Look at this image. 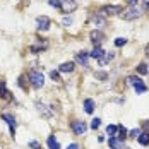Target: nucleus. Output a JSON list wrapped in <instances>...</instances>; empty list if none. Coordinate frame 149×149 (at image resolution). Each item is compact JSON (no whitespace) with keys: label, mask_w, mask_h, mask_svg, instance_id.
<instances>
[{"label":"nucleus","mask_w":149,"mask_h":149,"mask_svg":"<svg viewBox=\"0 0 149 149\" xmlns=\"http://www.w3.org/2000/svg\"><path fill=\"white\" fill-rule=\"evenodd\" d=\"M29 84L34 89L43 88V84H45V75L41 74L40 70H31L29 72Z\"/></svg>","instance_id":"f257e3e1"},{"label":"nucleus","mask_w":149,"mask_h":149,"mask_svg":"<svg viewBox=\"0 0 149 149\" xmlns=\"http://www.w3.org/2000/svg\"><path fill=\"white\" fill-rule=\"evenodd\" d=\"M139 15H141V10H139L137 7H130L129 10H123V12L120 14V17L125 19V21H134V19H137Z\"/></svg>","instance_id":"f03ea898"},{"label":"nucleus","mask_w":149,"mask_h":149,"mask_svg":"<svg viewBox=\"0 0 149 149\" xmlns=\"http://www.w3.org/2000/svg\"><path fill=\"white\" fill-rule=\"evenodd\" d=\"M72 130H74L75 135H84L86 130H88V125H86L82 120H74V122H72Z\"/></svg>","instance_id":"7ed1b4c3"},{"label":"nucleus","mask_w":149,"mask_h":149,"mask_svg":"<svg viewBox=\"0 0 149 149\" xmlns=\"http://www.w3.org/2000/svg\"><path fill=\"white\" fill-rule=\"evenodd\" d=\"M120 12H123V9L120 5H104L101 9V14L104 15H115V14H120Z\"/></svg>","instance_id":"20e7f679"},{"label":"nucleus","mask_w":149,"mask_h":149,"mask_svg":"<svg viewBox=\"0 0 149 149\" xmlns=\"http://www.w3.org/2000/svg\"><path fill=\"white\" fill-rule=\"evenodd\" d=\"M75 9H77V3H75L74 0H63V2H62V5H60V10H62V12H65V14L74 12Z\"/></svg>","instance_id":"39448f33"},{"label":"nucleus","mask_w":149,"mask_h":149,"mask_svg":"<svg viewBox=\"0 0 149 149\" xmlns=\"http://www.w3.org/2000/svg\"><path fill=\"white\" fill-rule=\"evenodd\" d=\"M36 24H38V29L40 31H46L50 28V19H48L46 15H40V17L36 19Z\"/></svg>","instance_id":"423d86ee"},{"label":"nucleus","mask_w":149,"mask_h":149,"mask_svg":"<svg viewBox=\"0 0 149 149\" xmlns=\"http://www.w3.org/2000/svg\"><path fill=\"white\" fill-rule=\"evenodd\" d=\"M75 60H77V63H79V65L88 67V62H89V53H86V52H79V53L75 55Z\"/></svg>","instance_id":"0eeeda50"},{"label":"nucleus","mask_w":149,"mask_h":149,"mask_svg":"<svg viewBox=\"0 0 149 149\" xmlns=\"http://www.w3.org/2000/svg\"><path fill=\"white\" fill-rule=\"evenodd\" d=\"M89 38H91V41L94 43V46H100V43L103 41V33L101 31H91V34H89Z\"/></svg>","instance_id":"6e6552de"},{"label":"nucleus","mask_w":149,"mask_h":149,"mask_svg":"<svg viewBox=\"0 0 149 149\" xmlns=\"http://www.w3.org/2000/svg\"><path fill=\"white\" fill-rule=\"evenodd\" d=\"M2 118L7 122V125L10 127V132H12V135H14L15 134V118L12 117V115H9V113H3V115H2Z\"/></svg>","instance_id":"1a4fd4ad"},{"label":"nucleus","mask_w":149,"mask_h":149,"mask_svg":"<svg viewBox=\"0 0 149 149\" xmlns=\"http://www.w3.org/2000/svg\"><path fill=\"white\" fill-rule=\"evenodd\" d=\"M74 67H75L74 62H65V63H62V65L58 67V72H63V74H70V72H74Z\"/></svg>","instance_id":"9d476101"},{"label":"nucleus","mask_w":149,"mask_h":149,"mask_svg":"<svg viewBox=\"0 0 149 149\" xmlns=\"http://www.w3.org/2000/svg\"><path fill=\"white\" fill-rule=\"evenodd\" d=\"M110 146H111V149H125V144H123V141L122 139H118V137H110Z\"/></svg>","instance_id":"9b49d317"},{"label":"nucleus","mask_w":149,"mask_h":149,"mask_svg":"<svg viewBox=\"0 0 149 149\" xmlns=\"http://www.w3.org/2000/svg\"><path fill=\"white\" fill-rule=\"evenodd\" d=\"M113 57H115V53H113V52H104L103 57L100 58V65H104V63L111 62V60H113Z\"/></svg>","instance_id":"f8f14e48"},{"label":"nucleus","mask_w":149,"mask_h":149,"mask_svg":"<svg viewBox=\"0 0 149 149\" xmlns=\"http://www.w3.org/2000/svg\"><path fill=\"white\" fill-rule=\"evenodd\" d=\"M103 48H101V46H94V48H93V52H91L89 53V57H93V58H101V57H103Z\"/></svg>","instance_id":"ddd939ff"},{"label":"nucleus","mask_w":149,"mask_h":149,"mask_svg":"<svg viewBox=\"0 0 149 149\" xmlns=\"http://www.w3.org/2000/svg\"><path fill=\"white\" fill-rule=\"evenodd\" d=\"M137 141H139V144L148 146V144H149V134H148V132H141L139 137H137Z\"/></svg>","instance_id":"4468645a"},{"label":"nucleus","mask_w":149,"mask_h":149,"mask_svg":"<svg viewBox=\"0 0 149 149\" xmlns=\"http://www.w3.org/2000/svg\"><path fill=\"white\" fill-rule=\"evenodd\" d=\"M84 111L86 113H93L94 111V101L93 100H86L84 101Z\"/></svg>","instance_id":"2eb2a0df"},{"label":"nucleus","mask_w":149,"mask_h":149,"mask_svg":"<svg viewBox=\"0 0 149 149\" xmlns=\"http://www.w3.org/2000/svg\"><path fill=\"white\" fill-rule=\"evenodd\" d=\"M46 142H48V148H50V149H60L58 141H57L53 135H52V137H48V141H46Z\"/></svg>","instance_id":"dca6fc26"},{"label":"nucleus","mask_w":149,"mask_h":149,"mask_svg":"<svg viewBox=\"0 0 149 149\" xmlns=\"http://www.w3.org/2000/svg\"><path fill=\"white\" fill-rule=\"evenodd\" d=\"M134 89H135V93H137V94H142V93H146V91H148V86L141 81V82H137V84L134 86Z\"/></svg>","instance_id":"f3484780"},{"label":"nucleus","mask_w":149,"mask_h":149,"mask_svg":"<svg viewBox=\"0 0 149 149\" xmlns=\"http://www.w3.org/2000/svg\"><path fill=\"white\" fill-rule=\"evenodd\" d=\"M117 130H118L117 125H108L106 127V134L110 135V137H117Z\"/></svg>","instance_id":"a211bd4d"},{"label":"nucleus","mask_w":149,"mask_h":149,"mask_svg":"<svg viewBox=\"0 0 149 149\" xmlns=\"http://www.w3.org/2000/svg\"><path fill=\"white\" fill-rule=\"evenodd\" d=\"M117 132L120 134V135H117V137H118V139H122V141H123V139H125V137L129 135V130H127V129H125L123 125H118V130H117Z\"/></svg>","instance_id":"6ab92c4d"},{"label":"nucleus","mask_w":149,"mask_h":149,"mask_svg":"<svg viewBox=\"0 0 149 149\" xmlns=\"http://www.w3.org/2000/svg\"><path fill=\"white\" fill-rule=\"evenodd\" d=\"M93 24H96L98 28H101V26H104V19L101 15H94L93 17Z\"/></svg>","instance_id":"aec40b11"},{"label":"nucleus","mask_w":149,"mask_h":149,"mask_svg":"<svg viewBox=\"0 0 149 149\" xmlns=\"http://www.w3.org/2000/svg\"><path fill=\"white\" fill-rule=\"evenodd\" d=\"M7 94H9V91L5 89V82L0 81V98H7Z\"/></svg>","instance_id":"412c9836"},{"label":"nucleus","mask_w":149,"mask_h":149,"mask_svg":"<svg viewBox=\"0 0 149 149\" xmlns=\"http://www.w3.org/2000/svg\"><path fill=\"white\" fill-rule=\"evenodd\" d=\"M127 81H129V84H130V86H135V84H137V82H141L142 79H141V77H137V75H130Z\"/></svg>","instance_id":"4be33fe9"},{"label":"nucleus","mask_w":149,"mask_h":149,"mask_svg":"<svg viewBox=\"0 0 149 149\" xmlns=\"http://www.w3.org/2000/svg\"><path fill=\"white\" fill-rule=\"evenodd\" d=\"M137 72L139 74H148V65L146 63H139L137 65Z\"/></svg>","instance_id":"5701e85b"},{"label":"nucleus","mask_w":149,"mask_h":149,"mask_svg":"<svg viewBox=\"0 0 149 149\" xmlns=\"http://www.w3.org/2000/svg\"><path fill=\"white\" fill-rule=\"evenodd\" d=\"M127 45V38H117L115 40V46H123Z\"/></svg>","instance_id":"b1692460"},{"label":"nucleus","mask_w":149,"mask_h":149,"mask_svg":"<svg viewBox=\"0 0 149 149\" xmlns=\"http://www.w3.org/2000/svg\"><path fill=\"white\" fill-rule=\"evenodd\" d=\"M100 125H101V120H100V118H94L93 122H91V129H94V130H96Z\"/></svg>","instance_id":"393cba45"},{"label":"nucleus","mask_w":149,"mask_h":149,"mask_svg":"<svg viewBox=\"0 0 149 149\" xmlns=\"http://www.w3.org/2000/svg\"><path fill=\"white\" fill-rule=\"evenodd\" d=\"M50 77H52L55 82H58V81H60V74H58V72H55V70H52V72H50Z\"/></svg>","instance_id":"a878e982"},{"label":"nucleus","mask_w":149,"mask_h":149,"mask_svg":"<svg viewBox=\"0 0 149 149\" xmlns=\"http://www.w3.org/2000/svg\"><path fill=\"white\" fill-rule=\"evenodd\" d=\"M48 3L55 9H60V0H48Z\"/></svg>","instance_id":"bb28decb"},{"label":"nucleus","mask_w":149,"mask_h":149,"mask_svg":"<svg viewBox=\"0 0 149 149\" xmlns=\"http://www.w3.org/2000/svg\"><path fill=\"white\" fill-rule=\"evenodd\" d=\"M139 134H141V130H139V129H134V130H130V132H129V135H130V137H135V139L139 137Z\"/></svg>","instance_id":"cd10ccee"},{"label":"nucleus","mask_w":149,"mask_h":149,"mask_svg":"<svg viewBox=\"0 0 149 149\" xmlns=\"http://www.w3.org/2000/svg\"><path fill=\"white\" fill-rule=\"evenodd\" d=\"M62 24H63V26H70V24H72V19H70V17H63Z\"/></svg>","instance_id":"c85d7f7f"},{"label":"nucleus","mask_w":149,"mask_h":149,"mask_svg":"<svg viewBox=\"0 0 149 149\" xmlns=\"http://www.w3.org/2000/svg\"><path fill=\"white\" fill-rule=\"evenodd\" d=\"M29 148H33V149H41V146H40L36 141H31V142H29Z\"/></svg>","instance_id":"c756f323"},{"label":"nucleus","mask_w":149,"mask_h":149,"mask_svg":"<svg viewBox=\"0 0 149 149\" xmlns=\"http://www.w3.org/2000/svg\"><path fill=\"white\" fill-rule=\"evenodd\" d=\"M67 149H79V146H77V144H69Z\"/></svg>","instance_id":"7c9ffc66"},{"label":"nucleus","mask_w":149,"mask_h":149,"mask_svg":"<svg viewBox=\"0 0 149 149\" xmlns=\"http://www.w3.org/2000/svg\"><path fill=\"white\" fill-rule=\"evenodd\" d=\"M127 2H129V3H130V5H135V3H137V2H139V0H127Z\"/></svg>","instance_id":"2f4dec72"},{"label":"nucleus","mask_w":149,"mask_h":149,"mask_svg":"<svg viewBox=\"0 0 149 149\" xmlns=\"http://www.w3.org/2000/svg\"><path fill=\"white\" fill-rule=\"evenodd\" d=\"M146 55H148V57H149V45L146 46Z\"/></svg>","instance_id":"473e14b6"}]
</instances>
